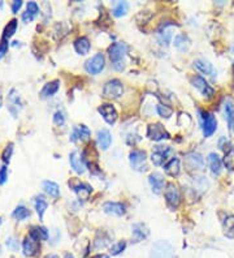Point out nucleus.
Segmentation results:
<instances>
[{
    "label": "nucleus",
    "instance_id": "46",
    "mask_svg": "<svg viewBox=\"0 0 234 258\" xmlns=\"http://www.w3.org/2000/svg\"><path fill=\"white\" fill-rule=\"evenodd\" d=\"M218 147L221 149V150H224L226 153V151L229 150L230 147H232V145H230V142L226 139V137H221V139H218Z\"/></svg>",
    "mask_w": 234,
    "mask_h": 258
},
{
    "label": "nucleus",
    "instance_id": "50",
    "mask_svg": "<svg viewBox=\"0 0 234 258\" xmlns=\"http://www.w3.org/2000/svg\"><path fill=\"white\" fill-rule=\"evenodd\" d=\"M44 258H59V256H56V254H47Z\"/></svg>",
    "mask_w": 234,
    "mask_h": 258
},
{
    "label": "nucleus",
    "instance_id": "10",
    "mask_svg": "<svg viewBox=\"0 0 234 258\" xmlns=\"http://www.w3.org/2000/svg\"><path fill=\"white\" fill-rule=\"evenodd\" d=\"M172 149L169 146H162L158 145L152 149V154H151V160L155 166H163L164 162L167 160L168 157L171 155Z\"/></svg>",
    "mask_w": 234,
    "mask_h": 258
},
{
    "label": "nucleus",
    "instance_id": "36",
    "mask_svg": "<svg viewBox=\"0 0 234 258\" xmlns=\"http://www.w3.org/2000/svg\"><path fill=\"white\" fill-rule=\"evenodd\" d=\"M32 215L30 210H29L28 207L25 206V205H18V206L13 210L12 217L16 220H25V219H28L29 217Z\"/></svg>",
    "mask_w": 234,
    "mask_h": 258
},
{
    "label": "nucleus",
    "instance_id": "44",
    "mask_svg": "<svg viewBox=\"0 0 234 258\" xmlns=\"http://www.w3.org/2000/svg\"><path fill=\"white\" fill-rule=\"evenodd\" d=\"M54 123L56 124V125H59V127H61V125H64L65 124V114H64L63 111H56L55 115H54Z\"/></svg>",
    "mask_w": 234,
    "mask_h": 258
},
{
    "label": "nucleus",
    "instance_id": "40",
    "mask_svg": "<svg viewBox=\"0 0 234 258\" xmlns=\"http://www.w3.org/2000/svg\"><path fill=\"white\" fill-rule=\"evenodd\" d=\"M156 110H158V114H159L162 118H164V119H169L172 116V114H173V110H172L171 107L165 106V104H158Z\"/></svg>",
    "mask_w": 234,
    "mask_h": 258
},
{
    "label": "nucleus",
    "instance_id": "6",
    "mask_svg": "<svg viewBox=\"0 0 234 258\" xmlns=\"http://www.w3.org/2000/svg\"><path fill=\"white\" fill-rule=\"evenodd\" d=\"M104 65H106V58H104L103 54H96L89 59L86 63H85V69L88 73L90 75L95 76L99 75L100 72L104 69Z\"/></svg>",
    "mask_w": 234,
    "mask_h": 258
},
{
    "label": "nucleus",
    "instance_id": "49",
    "mask_svg": "<svg viewBox=\"0 0 234 258\" xmlns=\"http://www.w3.org/2000/svg\"><path fill=\"white\" fill-rule=\"evenodd\" d=\"M91 258H109L107 254H95V256H92Z\"/></svg>",
    "mask_w": 234,
    "mask_h": 258
},
{
    "label": "nucleus",
    "instance_id": "14",
    "mask_svg": "<svg viewBox=\"0 0 234 258\" xmlns=\"http://www.w3.org/2000/svg\"><path fill=\"white\" fill-rule=\"evenodd\" d=\"M90 136H91L90 129H89L86 125H84V124L75 125V127L72 129L71 141L72 142H78V141L84 142V141H88V139H90Z\"/></svg>",
    "mask_w": 234,
    "mask_h": 258
},
{
    "label": "nucleus",
    "instance_id": "7",
    "mask_svg": "<svg viewBox=\"0 0 234 258\" xmlns=\"http://www.w3.org/2000/svg\"><path fill=\"white\" fill-rule=\"evenodd\" d=\"M164 197H165V201H167L168 206L171 209H177L180 206V202H181V195H180L179 188L176 187L175 184L169 183L164 191Z\"/></svg>",
    "mask_w": 234,
    "mask_h": 258
},
{
    "label": "nucleus",
    "instance_id": "31",
    "mask_svg": "<svg viewBox=\"0 0 234 258\" xmlns=\"http://www.w3.org/2000/svg\"><path fill=\"white\" fill-rule=\"evenodd\" d=\"M207 160H208V166H210L211 172H212L214 175H220L222 162L221 159L218 158V155L216 154V153H211V154L208 155Z\"/></svg>",
    "mask_w": 234,
    "mask_h": 258
},
{
    "label": "nucleus",
    "instance_id": "4",
    "mask_svg": "<svg viewBox=\"0 0 234 258\" xmlns=\"http://www.w3.org/2000/svg\"><path fill=\"white\" fill-rule=\"evenodd\" d=\"M127 54V44L124 42H117V43L111 44L108 47V56L111 59L112 64H123L124 58Z\"/></svg>",
    "mask_w": 234,
    "mask_h": 258
},
{
    "label": "nucleus",
    "instance_id": "33",
    "mask_svg": "<svg viewBox=\"0 0 234 258\" xmlns=\"http://www.w3.org/2000/svg\"><path fill=\"white\" fill-rule=\"evenodd\" d=\"M111 244V236L107 232H99L94 240V248L95 249H104Z\"/></svg>",
    "mask_w": 234,
    "mask_h": 258
},
{
    "label": "nucleus",
    "instance_id": "42",
    "mask_svg": "<svg viewBox=\"0 0 234 258\" xmlns=\"http://www.w3.org/2000/svg\"><path fill=\"white\" fill-rule=\"evenodd\" d=\"M12 153H13V143H8V145H7V147L4 149V151H3V155H1L3 162L9 163V160H11V157H12Z\"/></svg>",
    "mask_w": 234,
    "mask_h": 258
},
{
    "label": "nucleus",
    "instance_id": "45",
    "mask_svg": "<svg viewBox=\"0 0 234 258\" xmlns=\"http://www.w3.org/2000/svg\"><path fill=\"white\" fill-rule=\"evenodd\" d=\"M8 47H9L8 40H3V38H1V40H0V59L4 58V55L7 54V51H8Z\"/></svg>",
    "mask_w": 234,
    "mask_h": 258
},
{
    "label": "nucleus",
    "instance_id": "23",
    "mask_svg": "<svg viewBox=\"0 0 234 258\" xmlns=\"http://www.w3.org/2000/svg\"><path fill=\"white\" fill-rule=\"evenodd\" d=\"M131 232H133V238L135 242L142 241L148 236V228L143 223H135L134 226L131 227Z\"/></svg>",
    "mask_w": 234,
    "mask_h": 258
},
{
    "label": "nucleus",
    "instance_id": "28",
    "mask_svg": "<svg viewBox=\"0 0 234 258\" xmlns=\"http://www.w3.org/2000/svg\"><path fill=\"white\" fill-rule=\"evenodd\" d=\"M96 139H98L100 149H103V150H107L108 147L111 146L112 136L108 129H100L98 132V135H96Z\"/></svg>",
    "mask_w": 234,
    "mask_h": 258
},
{
    "label": "nucleus",
    "instance_id": "32",
    "mask_svg": "<svg viewBox=\"0 0 234 258\" xmlns=\"http://www.w3.org/2000/svg\"><path fill=\"white\" fill-rule=\"evenodd\" d=\"M29 236L33 238H36L38 241H40V240H48L50 234H48L47 228H44V227H40V226H34L30 228V234H29Z\"/></svg>",
    "mask_w": 234,
    "mask_h": 258
},
{
    "label": "nucleus",
    "instance_id": "9",
    "mask_svg": "<svg viewBox=\"0 0 234 258\" xmlns=\"http://www.w3.org/2000/svg\"><path fill=\"white\" fill-rule=\"evenodd\" d=\"M147 137L152 141H162V139H171V135L168 133L167 129L162 125L160 123H155L148 125V129H147Z\"/></svg>",
    "mask_w": 234,
    "mask_h": 258
},
{
    "label": "nucleus",
    "instance_id": "15",
    "mask_svg": "<svg viewBox=\"0 0 234 258\" xmlns=\"http://www.w3.org/2000/svg\"><path fill=\"white\" fill-rule=\"evenodd\" d=\"M69 163H71L73 171L77 172V174H84L85 170H86L84 157L80 154V151L78 150L72 151L71 155H69Z\"/></svg>",
    "mask_w": 234,
    "mask_h": 258
},
{
    "label": "nucleus",
    "instance_id": "30",
    "mask_svg": "<svg viewBox=\"0 0 234 258\" xmlns=\"http://www.w3.org/2000/svg\"><path fill=\"white\" fill-rule=\"evenodd\" d=\"M180 159L179 158H172L169 162L164 166V171H165V174L172 178H177L180 175V171H181V166H180Z\"/></svg>",
    "mask_w": 234,
    "mask_h": 258
},
{
    "label": "nucleus",
    "instance_id": "8",
    "mask_svg": "<svg viewBox=\"0 0 234 258\" xmlns=\"http://www.w3.org/2000/svg\"><path fill=\"white\" fill-rule=\"evenodd\" d=\"M69 187L75 192V195L78 196V198L82 201H88L91 195V187L86 183H82L78 179L69 180Z\"/></svg>",
    "mask_w": 234,
    "mask_h": 258
},
{
    "label": "nucleus",
    "instance_id": "21",
    "mask_svg": "<svg viewBox=\"0 0 234 258\" xmlns=\"http://www.w3.org/2000/svg\"><path fill=\"white\" fill-rule=\"evenodd\" d=\"M103 211L106 214L116 215V217H123L125 215L126 210H125V205L121 202H106L103 205Z\"/></svg>",
    "mask_w": 234,
    "mask_h": 258
},
{
    "label": "nucleus",
    "instance_id": "20",
    "mask_svg": "<svg viewBox=\"0 0 234 258\" xmlns=\"http://www.w3.org/2000/svg\"><path fill=\"white\" fill-rule=\"evenodd\" d=\"M148 183H150L151 188H152V192L155 195H160L163 192L164 187H165V180H164V176L158 174V172H154L148 176Z\"/></svg>",
    "mask_w": 234,
    "mask_h": 258
},
{
    "label": "nucleus",
    "instance_id": "39",
    "mask_svg": "<svg viewBox=\"0 0 234 258\" xmlns=\"http://www.w3.org/2000/svg\"><path fill=\"white\" fill-rule=\"evenodd\" d=\"M127 8H129V5L125 1H119V3H116L115 7H113V15L116 17H121L125 16L127 12Z\"/></svg>",
    "mask_w": 234,
    "mask_h": 258
},
{
    "label": "nucleus",
    "instance_id": "52",
    "mask_svg": "<svg viewBox=\"0 0 234 258\" xmlns=\"http://www.w3.org/2000/svg\"><path fill=\"white\" fill-rule=\"evenodd\" d=\"M0 106H1V99H0Z\"/></svg>",
    "mask_w": 234,
    "mask_h": 258
},
{
    "label": "nucleus",
    "instance_id": "29",
    "mask_svg": "<svg viewBox=\"0 0 234 258\" xmlns=\"http://www.w3.org/2000/svg\"><path fill=\"white\" fill-rule=\"evenodd\" d=\"M222 231L226 238H234V215L226 214L222 219Z\"/></svg>",
    "mask_w": 234,
    "mask_h": 258
},
{
    "label": "nucleus",
    "instance_id": "47",
    "mask_svg": "<svg viewBox=\"0 0 234 258\" xmlns=\"http://www.w3.org/2000/svg\"><path fill=\"white\" fill-rule=\"evenodd\" d=\"M7 179H8V168L5 166L0 167V185H3Z\"/></svg>",
    "mask_w": 234,
    "mask_h": 258
},
{
    "label": "nucleus",
    "instance_id": "25",
    "mask_svg": "<svg viewBox=\"0 0 234 258\" xmlns=\"http://www.w3.org/2000/svg\"><path fill=\"white\" fill-rule=\"evenodd\" d=\"M225 116L226 121H228V127H229V133L234 139V104L232 100H226Z\"/></svg>",
    "mask_w": 234,
    "mask_h": 258
},
{
    "label": "nucleus",
    "instance_id": "53",
    "mask_svg": "<svg viewBox=\"0 0 234 258\" xmlns=\"http://www.w3.org/2000/svg\"><path fill=\"white\" fill-rule=\"evenodd\" d=\"M0 224H1V218H0Z\"/></svg>",
    "mask_w": 234,
    "mask_h": 258
},
{
    "label": "nucleus",
    "instance_id": "35",
    "mask_svg": "<svg viewBox=\"0 0 234 258\" xmlns=\"http://www.w3.org/2000/svg\"><path fill=\"white\" fill-rule=\"evenodd\" d=\"M34 206H36V213H38L39 219H43L44 211L47 210V207H48L47 201L44 199L43 196H36V199H34Z\"/></svg>",
    "mask_w": 234,
    "mask_h": 258
},
{
    "label": "nucleus",
    "instance_id": "22",
    "mask_svg": "<svg viewBox=\"0 0 234 258\" xmlns=\"http://www.w3.org/2000/svg\"><path fill=\"white\" fill-rule=\"evenodd\" d=\"M39 13V5L36 4V1H29L28 5H26V12L22 13V21L25 24L28 22H32Z\"/></svg>",
    "mask_w": 234,
    "mask_h": 258
},
{
    "label": "nucleus",
    "instance_id": "12",
    "mask_svg": "<svg viewBox=\"0 0 234 258\" xmlns=\"http://www.w3.org/2000/svg\"><path fill=\"white\" fill-rule=\"evenodd\" d=\"M191 82H193V86L197 88L199 92L202 93V96L207 97V98H212V96L215 94L214 88L211 86L210 83L207 82L206 79H203L202 76H194L191 79Z\"/></svg>",
    "mask_w": 234,
    "mask_h": 258
},
{
    "label": "nucleus",
    "instance_id": "3",
    "mask_svg": "<svg viewBox=\"0 0 234 258\" xmlns=\"http://www.w3.org/2000/svg\"><path fill=\"white\" fill-rule=\"evenodd\" d=\"M129 160H130V166L134 171L138 172H146L147 171V153L144 150H135L130 151L129 154Z\"/></svg>",
    "mask_w": 234,
    "mask_h": 258
},
{
    "label": "nucleus",
    "instance_id": "13",
    "mask_svg": "<svg viewBox=\"0 0 234 258\" xmlns=\"http://www.w3.org/2000/svg\"><path fill=\"white\" fill-rule=\"evenodd\" d=\"M22 108V102H21L20 94L16 89H12L8 94V110L15 118L18 115V112Z\"/></svg>",
    "mask_w": 234,
    "mask_h": 258
},
{
    "label": "nucleus",
    "instance_id": "26",
    "mask_svg": "<svg viewBox=\"0 0 234 258\" xmlns=\"http://www.w3.org/2000/svg\"><path fill=\"white\" fill-rule=\"evenodd\" d=\"M175 47L177 51L180 52H186L191 46V40L190 38L186 36V34H179V36L175 38Z\"/></svg>",
    "mask_w": 234,
    "mask_h": 258
},
{
    "label": "nucleus",
    "instance_id": "37",
    "mask_svg": "<svg viewBox=\"0 0 234 258\" xmlns=\"http://www.w3.org/2000/svg\"><path fill=\"white\" fill-rule=\"evenodd\" d=\"M222 163L225 164L228 170L234 171V146H232L229 150L226 151L224 159H222Z\"/></svg>",
    "mask_w": 234,
    "mask_h": 258
},
{
    "label": "nucleus",
    "instance_id": "16",
    "mask_svg": "<svg viewBox=\"0 0 234 258\" xmlns=\"http://www.w3.org/2000/svg\"><path fill=\"white\" fill-rule=\"evenodd\" d=\"M98 111L102 116H103V119L107 121L109 125H113L116 123V120L119 118L117 115V111H116V108L112 106V104H102L99 108H98Z\"/></svg>",
    "mask_w": 234,
    "mask_h": 258
},
{
    "label": "nucleus",
    "instance_id": "11",
    "mask_svg": "<svg viewBox=\"0 0 234 258\" xmlns=\"http://www.w3.org/2000/svg\"><path fill=\"white\" fill-rule=\"evenodd\" d=\"M173 28H175V24H164L163 26L158 30V33H156V40H158L160 46H164V47L169 46L172 37H173Z\"/></svg>",
    "mask_w": 234,
    "mask_h": 258
},
{
    "label": "nucleus",
    "instance_id": "51",
    "mask_svg": "<svg viewBox=\"0 0 234 258\" xmlns=\"http://www.w3.org/2000/svg\"><path fill=\"white\" fill-rule=\"evenodd\" d=\"M64 258H74V256L72 253H65V256H64Z\"/></svg>",
    "mask_w": 234,
    "mask_h": 258
},
{
    "label": "nucleus",
    "instance_id": "2",
    "mask_svg": "<svg viewBox=\"0 0 234 258\" xmlns=\"http://www.w3.org/2000/svg\"><path fill=\"white\" fill-rule=\"evenodd\" d=\"M200 120H202V129H203V135L206 139L211 137L214 135L216 129H217V119L214 114L206 111H200Z\"/></svg>",
    "mask_w": 234,
    "mask_h": 258
},
{
    "label": "nucleus",
    "instance_id": "48",
    "mask_svg": "<svg viewBox=\"0 0 234 258\" xmlns=\"http://www.w3.org/2000/svg\"><path fill=\"white\" fill-rule=\"evenodd\" d=\"M21 7H22V0H15L12 3V7H11V8H12L13 13H17L20 11Z\"/></svg>",
    "mask_w": 234,
    "mask_h": 258
},
{
    "label": "nucleus",
    "instance_id": "41",
    "mask_svg": "<svg viewBox=\"0 0 234 258\" xmlns=\"http://www.w3.org/2000/svg\"><path fill=\"white\" fill-rule=\"evenodd\" d=\"M125 248H126V242L124 241H119L116 242V244H113V245L109 248V252H111L112 256H119V254H121L125 250Z\"/></svg>",
    "mask_w": 234,
    "mask_h": 258
},
{
    "label": "nucleus",
    "instance_id": "27",
    "mask_svg": "<svg viewBox=\"0 0 234 258\" xmlns=\"http://www.w3.org/2000/svg\"><path fill=\"white\" fill-rule=\"evenodd\" d=\"M74 48L80 55H86L91 48V43H90L88 37H80L74 40Z\"/></svg>",
    "mask_w": 234,
    "mask_h": 258
},
{
    "label": "nucleus",
    "instance_id": "5",
    "mask_svg": "<svg viewBox=\"0 0 234 258\" xmlns=\"http://www.w3.org/2000/svg\"><path fill=\"white\" fill-rule=\"evenodd\" d=\"M124 85L120 79H109L103 88V96L108 99H117L123 96Z\"/></svg>",
    "mask_w": 234,
    "mask_h": 258
},
{
    "label": "nucleus",
    "instance_id": "38",
    "mask_svg": "<svg viewBox=\"0 0 234 258\" xmlns=\"http://www.w3.org/2000/svg\"><path fill=\"white\" fill-rule=\"evenodd\" d=\"M16 30H17V20L13 19L12 21H9L8 25L4 28V32H3V40H9V38L16 33Z\"/></svg>",
    "mask_w": 234,
    "mask_h": 258
},
{
    "label": "nucleus",
    "instance_id": "43",
    "mask_svg": "<svg viewBox=\"0 0 234 258\" xmlns=\"http://www.w3.org/2000/svg\"><path fill=\"white\" fill-rule=\"evenodd\" d=\"M5 244H7V246H8L11 250H13V252H17V250L20 249V241H18V238H7Z\"/></svg>",
    "mask_w": 234,
    "mask_h": 258
},
{
    "label": "nucleus",
    "instance_id": "18",
    "mask_svg": "<svg viewBox=\"0 0 234 258\" xmlns=\"http://www.w3.org/2000/svg\"><path fill=\"white\" fill-rule=\"evenodd\" d=\"M194 67L198 69L202 75L210 76L211 79H216V76H217V72L215 71L214 65L206 59H198L194 61Z\"/></svg>",
    "mask_w": 234,
    "mask_h": 258
},
{
    "label": "nucleus",
    "instance_id": "1",
    "mask_svg": "<svg viewBox=\"0 0 234 258\" xmlns=\"http://www.w3.org/2000/svg\"><path fill=\"white\" fill-rule=\"evenodd\" d=\"M150 258H176L173 246L167 241L156 242L151 248Z\"/></svg>",
    "mask_w": 234,
    "mask_h": 258
},
{
    "label": "nucleus",
    "instance_id": "19",
    "mask_svg": "<svg viewBox=\"0 0 234 258\" xmlns=\"http://www.w3.org/2000/svg\"><path fill=\"white\" fill-rule=\"evenodd\" d=\"M185 164L189 170H202L204 166V159L199 153H190L185 158Z\"/></svg>",
    "mask_w": 234,
    "mask_h": 258
},
{
    "label": "nucleus",
    "instance_id": "24",
    "mask_svg": "<svg viewBox=\"0 0 234 258\" xmlns=\"http://www.w3.org/2000/svg\"><path fill=\"white\" fill-rule=\"evenodd\" d=\"M60 88V82L57 81V79H55V81H50V82H47L46 85L43 86V89L40 90V98H50V97L55 96L56 93H57V90H59Z\"/></svg>",
    "mask_w": 234,
    "mask_h": 258
},
{
    "label": "nucleus",
    "instance_id": "17",
    "mask_svg": "<svg viewBox=\"0 0 234 258\" xmlns=\"http://www.w3.org/2000/svg\"><path fill=\"white\" fill-rule=\"evenodd\" d=\"M22 249H24V254L28 257H34L36 254L39 253L40 250V241L36 240V238H25L24 244H22Z\"/></svg>",
    "mask_w": 234,
    "mask_h": 258
},
{
    "label": "nucleus",
    "instance_id": "34",
    "mask_svg": "<svg viewBox=\"0 0 234 258\" xmlns=\"http://www.w3.org/2000/svg\"><path fill=\"white\" fill-rule=\"evenodd\" d=\"M43 191L46 195H48L50 197H54V198H57L60 196V188L59 185L51 180H46L43 181Z\"/></svg>",
    "mask_w": 234,
    "mask_h": 258
}]
</instances>
